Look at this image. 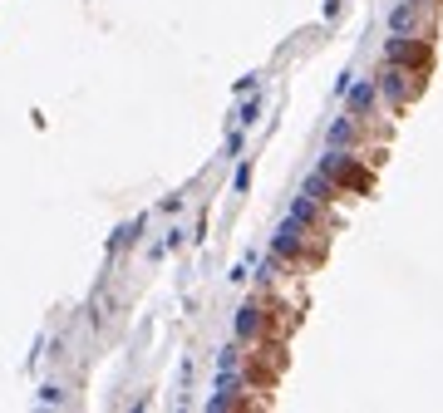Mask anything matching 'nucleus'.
Instances as JSON below:
<instances>
[{"instance_id":"f257e3e1","label":"nucleus","mask_w":443,"mask_h":413,"mask_svg":"<svg viewBox=\"0 0 443 413\" xmlns=\"http://www.w3.org/2000/svg\"><path fill=\"white\" fill-rule=\"evenodd\" d=\"M404 79H409V69H399V64H389V69H384V79H379L384 99L394 103V108H404V103L414 99V84H404Z\"/></svg>"},{"instance_id":"f03ea898","label":"nucleus","mask_w":443,"mask_h":413,"mask_svg":"<svg viewBox=\"0 0 443 413\" xmlns=\"http://www.w3.org/2000/svg\"><path fill=\"white\" fill-rule=\"evenodd\" d=\"M369 103H374V84H355V89H350V113H355V118H364Z\"/></svg>"},{"instance_id":"20e7f679","label":"nucleus","mask_w":443,"mask_h":413,"mask_svg":"<svg viewBox=\"0 0 443 413\" xmlns=\"http://www.w3.org/2000/svg\"><path fill=\"white\" fill-rule=\"evenodd\" d=\"M355 123H359V118H355V113H350V118H340V123H335V128H330V148H345V143H355Z\"/></svg>"},{"instance_id":"7ed1b4c3","label":"nucleus","mask_w":443,"mask_h":413,"mask_svg":"<svg viewBox=\"0 0 443 413\" xmlns=\"http://www.w3.org/2000/svg\"><path fill=\"white\" fill-rule=\"evenodd\" d=\"M236 335H241V339H251V335H261V310H241V315H236Z\"/></svg>"}]
</instances>
